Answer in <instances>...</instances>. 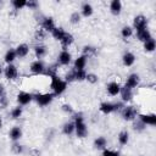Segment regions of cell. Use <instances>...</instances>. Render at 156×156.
Listing matches in <instances>:
<instances>
[{"instance_id":"cell-1","label":"cell","mask_w":156,"mask_h":156,"mask_svg":"<svg viewBox=\"0 0 156 156\" xmlns=\"http://www.w3.org/2000/svg\"><path fill=\"white\" fill-rule=\"evenodd\" d=\"M50 79H51L50 88H51V90H52V94H54L55 96H56V95H61V94L66 90V88H67V82H66L65 79H61L60 77H57V74L50 77Z\"/></svg>"},{"instance_id":"cell-2","label":"cell","mask_w":156,"mask_h":156,"mask_svg":"<svg viewBox=\"0 0 156 156\" xmlns=\"http://www.w3.org/2000/svg\"><path fill=\"white\" fill-rule=\"evenodd\" d=\"M74 132L77 134L78 138H84L87 136L88 134V129H87V126L84 123V118H83V115L82 113H77L74 115Z\"/></svg>"},{"instance_id":"cell-3","label":"cell","mask_w":156,"mask_h":156,"mask_svg":"<svg viewBox=\"0 0 156 156\" xmlns=\"http://www.w3.org/2000/svg\"><path fill=\"white\" fill-rule=\"evenodd\" d=\"M55 95L52 93H44V94H34L33 95V100L41 107L48 106L49 104H51V101L54 100Z\"/></svg>"},{"instance_id":"cell-4","label":"cell","mask_w":156,"mask_h":156,"mask_svg":"<svg viewBox=\"0 0 156 156\" xmlns=\"http://www.w3.org/2000/svg\"><path fill=\"white\" fill-rule=\"evenodd\" d=\"M122 107H124L122 102H107V101H106V102H101V104H100L99 110H100L102 113L108 115V113H112V112H115V111L121 110Z\"/></svg>"},{"instance_id":"cell-5","label":"cell","mask_w":156,"mask_h":156,"mask_svg":"<svg viewBox=\"0 0 156 156\" xmlns=\"http://www.w3.org/2000/svg\"><path fill=\"white\" fill-rule=\"evenodd\" d=\"M138 116V110L135 106H126L122 110V117L124 121H133Z\"/></svg>"},{"instance_id":"cell-6","label":"cell","mask_w":156,"mask_h":156,"mask_svg":"<svg viewBox=\"0 0 156 156\" xmlns=\"http://www.w3.org/2000/svg\"><path fill=\"white\" fill-rule=\"evenodd\" d=\"M29 69H30L32 74H37V76H39V74H45V69H46V67H45V65H44V62H43L41 60H35V61L32 62Z\"/></svg>"},{"instance_id":"cell-7","label":"cell","mask_w":156,"mask_h":156,"mask_svg":"<svg viewBox=\"0 0 156 156\" xmlns=\"http://www.w3.org/2000/svg\"><path fill=\"white\" fill-rule=\"evenodd\" d=\"M133 26L136 29V32H140L143 29H146L147 28V18L145 16H143V15H138V16L134 17Z\"/></svg>"},{"instance_id":"cell-8","label":"cell","mask_w":156,"mask_h":156,"mask_svg":"<svg viewBox=\"0 0 156 156\" xmlns=\"http://www.w3.org/2000/svg\"><path fill=\"white\" fill-rule=\"evenodd\" d=\"M4 74H5L6 79H9V80H13V79H16V78H17V76H18L17 67H16L15 65H12V63L7 65V66H6V68L4 69Z\"/></svg>"},{"instance_id":"cell-9","label":"cell","mask_w":156,"mask_h":156,"mask_svg":"<svg viewBox=\"0 0 156 156\" xmlns=\"http://www.w3.org/2000/svg\"><path fill=\"white\" fill-rule=\"evenodd\" d=\"M71 61H72V55L67 50H62L57 57V63H60L62 66H67L71 63Z\"/></svg>"},{"instance_id":"cell-10","label":"cell","mask_w":156,"mask_h":156,"mask_svg":"<svg viewBox=\"0 0 156 156\" xmlns=\"http://www.w3.org/2000/svg\"><path fill=\"white\" fill-rule=\"evenodd\" d=\"M32 100H33V94H30V93L21 91V93L17 95V101H18V104H20L21 106L28 105Z\"/></svg>"},{"instance_id":"cell-11","label":"cell","mask_w":156,"mask_h":156,"mask_svg":"<svg viewBox=\"0 0 156 156\" xmlns=\"http://www.w3.org/2000/svg\"><path fill=\"white\" fill-rule=\"evenodd\" d=\"M139 83H140V77L136 74V73H133V74H130L128 78H127V80H126V87H128L129 89H134V88H136L138 85H139Z\"/></svg>"},{"instance_id":"cell-12","label":"cell","mask_w":156,"mask_h":156,"mask_svg":"<svg viewBox=\"0 0 156 156\" xmlns=\"http://www.w3.org/2000/svg\"><path fill=\"white\" fill-rule=\"evenodd\" d=\"M139 121L143 122L145 126H155L156 124V115L155 113L139 115Z\"/></svg>"},{"instance_id":"cell-13","label":"cell","mask_w":156,"mask_h":156,"mask_svg":"<svg viewBox=\"0 0 156 156\" xmlns=\"http://www.w3.org/2000/svg\"><path fill=\"white\" fill-rule=\"evenodd\" d=\"M119 90H121V84L117 83V82H110L107 84V93L111 95V96H116L119 94Z\"/></svg>"},{"instance_id":"cell-14","label":"cell","mask_w":156,"mask_h":156,"mask_svg":"<svg viewBox=\"0 0 156 156\" xmlns=\"http://www.w3.org/2000/svg\"><path fill=\"white\" fill-rule=\"evenodd\" d=\"M110 11H111L112 15L118 16V15L121 13V11H122V2H121L119 0H113V1H111V4H110Z\"/></svg>"},{"instance_id":"cell-15","label":"cell","mask_w":156,"mask_h":156,"mask_svg":"<svg viewBox=\"0 0 156 156\" xmlns=\"http://www.w3.org/2000/svg\"><path fill=\"white\" fill-rule=\"evenodd\" d=\"M41 27H43V29H44V30H46V32H50V33H51L56 26H55V22H54V20H52L51 17H45V18H44V21L41 22Z\"/></svg>"},{"instance_id":"cell-16","label":"cell","mask_w":156,"mask_h":156,"mask_svg":"<svg viewBox=\"0 0 156 156\" xmlns=\"http://www.w3.org/2000/svg\"><path fill=\"white\" fill-rule=\"evenodd\" d=\"M15 51H16L17 57L22 58V57H26V56L28 55V52H29V46H28L27 44H20V45L15 49Z\"/></svg>"},{"instance_id":"cell-17","label":"cell","mask_w":156,"mask_h":156,"mask_svg":"<svg viewBox=\"0 0 156 156\" xmlns=\"http://www.w3.org/2000/svg\"><path fill=\"white\" fill-rule=\"evenodd\" d=\"M87 56L85 55H82L79 57H77L74 60V69L77 71H83L85 68V65H87Z\"/></svg>"},{"instance_id":"cell-18","label":"cell","mask_w":156,"mask_h":156,"mask_svg":"<svg viewBox=\"0 0 156 156\" xmlns=\"http://www.w3.org/2000/svg\"><path fill=\"white\" fill-rule=\"evenodd\" d=\"M119 94H121V98L123 101H130L132 98H133V91L132 89H129L128 87H121V90H119Z\"/></svg>"},{"instance_id":"cell-19","label":"cell","mask_w":156,"mask_h":156,"mask_svg":"<svg viewBox=\"0 0 156 156\" xmlns=\"http://www.w3.org/2000/svg\"><path fill=\"white\" fill-rule=\"evenodd\" d=\"M122 61H123V65H124V66L129 67V66H132V65L135 62V56H134L133 52L127 51V52L123 54V56H122Z\"/></svg>"},{"instance_id":"cell-20","label":"cell","mask_w":156,"mask_h":156,"mask_svg":"<svg viewBox=\"0 0 156 156\" xmlns=\"http://www.w3.org/2000/svg\"><path fill=\"white\" fill-rule=\"evenodd\" d=\"M136 37H138V39H139L140 41H143V43H145V41L152 39L151 33H150V30H149L147 28H146V29H143V30H140V32H136Z\"/></svg>"},{"instance_id":"cell-21","label":"cell","mask_w":156,"mask_h":156,"mask_svg":"<svg viewBox=\"0 0 156 156\" xmlns=\"http://www.w3.org/2000/svg\"><path fill=\"white\" fill-rule=\"evenodd\" d=\"M9 136H10V139H11V140H13V141L20 140V139H21V136H22V129H21L20 127H13V128L10 130Z\"/></svg>"},{"instance_id":"cell-22","label":"cell","mask_w":156,"mask_h":156,"mask_svg":"<svg viewBox=\"0 0 156 156\" xmlns=\"http://www.w3.org/2000/svg\"><path fill=\"white\" fill-rule=\"evenodd\" d=\"M73 40H74V38H73V35L71 34V33H68V32H66L65 34H63V37L61 38V40H60V43L62 44V46L63 48H67V46H69L72 43H73Z\"/></svg>"},{"instance_id":"cell-23","label":"cell","mask_w":156,"mask_h":156,"mask_svg":"<svg viewBox=\"0 0 156 156\" xmlns=\"http://www.w3.org/2000/svg\"><path fill=\"white\" fill-rule=\"evenodd\" d=\"M34 54H35V56H37L38 60L43 58V57L46 55V46H45V45H41V44L35 45V48H34Z\"/></svg>"},{"instance_id":"cell-24","label":"cell","mask_w":156,"mask_h":156,"mask_svg":"<svg viewBox=\"0 0 156 156\" xmlns=\"http://www.w3.org/2000/svg\"><path fill=\"white\" fill-rule=\"evenodd\" d=\"M16 57H17V55H16L15 49H10V50H7V51H6L4 60H5V62H6L7 65H10V63H12V62L15 61V58H16Z\"/></svg>"},{"instance_id":"cell-25","label":"cell","mask_w":156,"mask_h":156,"mask_svg":"<svg viewBox=\"0 0 156 156\" xmlns=\"http://www.w3.org/2000/svg\"><path fill=\"white\" fill-rule=\"evenodd\" d=\"M106 144H107V141H106V139L104 136H99V138H96L94 140V146L98 150H105Z\"/></svg>"},{"instance_id":"cell-26","label":"cell","mask_w":156,"mask_h":156,"mask_svg":"<svg viewBox=\"0 0 156 156\" xmlns=\"http://www.w3.org/2000/svg\"><path fill=\"white\" fill-rule=\"evenodd\" d=\"M65 33H66V30H65L62 27H55V28H54V30L51 32V35H52L56 40H58V41H60Z\"/></svg>"},{"instance_id":"cell-27","label":"cell","mask_w":156,"mask_h":156,"mask_svg":"<svg viewBox=\"0 0 156 156\" xmlns=\"http://www.w3.org/2000/svg\"><path fill=\"white\" fill-rule=\"evenodd\" d=\"M82 15H83L84 17L91 16V15H93V6H91L90 4H88V2H84V4L82 5Z\"/></svg>"},{"instance_id":"cell-28","label":"cell","mask_w":156,"mask_h":156,"mask_svg":"<svg viewBox=\"0 0 156 156\" xmlns=\"http://www.w3.org/2000/svg\"><path fill=\"white\" fill-rule=\"evenodd\" d=\"M62 132H63V134H66V135H71V134L74 132V123H73V122H67V123H65L63 127H62Z\"/></svg>"},{"instance_id":"cell-29","label":"cell","mask_w":156,"mask_h":156,"mask_svg":"<svg viewBox=\"0 0 156 156\" xmlns=\"http://www.w3.org/2000/svg\"><path fill=\"white\" fill-rule=\"evenodd\" d=\"M57 67H58V63H54V65L48 66L46 69H45V74L49 76V77L56 76V74H57Z\"/></svg>"},{"instance_id":"cell-30","label":"cell","mask_w":156,"mask_h":156,"mask_svg":"<svg viewBox=\"0 0 156 156\" xmlns=\"http://www.w3.org/2000/svg\"><path fill=\"white\" fill-rule=\"evenodd\" d=\"M118 141L121 145H126L128 141H129V134L127 130H122L119 134H118Z\"/></svg>"},{"instance_id":"cell-31","label":"cell","mask_w":156,"mask_h":156,"mask_svg":"<svg viewBox=\"0 0 156 156\" xmlns=\"http://www.w3.org/2000/svg\"><path fill=\"white\" fill-rule=\"evenodd\" d=\"M155 48H156V43H155L154 39H150V40L144 43V50L146 52H152L155 50Z\"/></svg>"},{"instance_id":"cell-32","label":"cell","mask_w":156,"mask_h":156,"mask_svg":"<svg viewBox=\"0 0 156 156\" xmlns=\"http://www.w3.org/2000/svg\"><path fill=\"white\" fill-rule=\"evenodd\" d=\"M132 34H133V28L129 27V26H126V27H123V28L121 29V35H122V38H124V39L132 37Z\"/></svg>"},{"instance_id":"cell-33","label":"cell","mask_w":156,"mask_h":156,"mask_svg":"<svg viewBox=\"0 0 156 156\" xmlns=\"http://www.w3.org/2000/svg\"><path fill=\"white\" fill-rule=\"evenodd\" d=\"M22 112H23L22 107H21V106H16V107H13V108L11 110V117H12L13 119H17V118H20V117L22 116Z\"/></svg>"},{"instance_id":"cell-34","label":"cell","mask_w":156,"mask_h":156,"mask_svg":"<svg viewBox=\"0 0 156 156\" xmlns=\"http://www.w3.org/2000/svg\"><path fill=\"white\" fill-rule=\"evenodd\" d=\"M11 4H12V6H13L15 10H21V9H23L26 6L27 1L26 0H12Z\"/></svg>"},{"instance_id":"cell-35","label":"cell","mask_w":156,"mask_h":156,"mask_svg":"<svg viewBox=\"0 0 156 156\" xmlns=\"http://www.w3.org/2000/svg\"><path fill=\"white\" fill-rule=\"evenodd\" d=\"M73 69H74V68H73ZM85 77H87V72H85L84 69H83V71H77V69H74V79H76V80H78V82L84 80Z\"/></svg>"},{"instance_id":"cell-36","label":"cell","mask_w":156,"mask_h":156,"mask_svg":"<svg viewBox=\"0 0 156 156\" xmlns=\"http://www.w3.org/2000/svg\"><path fill=\"white\" fill-rule=\"evenodd\" d=\"M96 52V49L94 48V46H90V45H85L84 48H83V55H85L87 57L89 56V55H94Z\"/></svg>"},{"instance_id":"cell-37","label":"cell","mask_w":156,"mask_h":156,"mask_svg":"<svg viewBox=\"0 0 156 156\" xmlns=\"http://www.w3.org/2000/svg\"><path fill=\"white\" fill-rule=\"evenodd\" d=\"M69 21H71V23H73V24H76V23H78L79 21H80V13L79 12H73L72 15H71V17H69Z\"/></svg>"},{"instance_id":"cell-38","label":"cell","mask_w":156,"mask_h":156,"mask_svg":"<svg viewBox=\"0 0 156 156\" xmlns=\"http://www.w3.org/2000/svg\"><path fill=\"white\" fill-rule=\"evenodd\" d=\"M85 79H87L89 83L94 84V83H96V82H98V76H96V74H94V73H87Z\"/></svg>"},{"instance_id":"cell-39","label":"cell","mask_w":156,"mask_h":156,"mask_svg":"<svg viewBox=\"0 0 156 156\" xmlns=\"http://www.w3.org/2000/svg\"><path fill=\"white\" fill-rule=\"evenodd\" d=\"M65 80L67 82V84H68V83H71V82H73V80H76V79H74V69L69 71V72L66 74V77H65Z\"/></svg>"},{"instance_id":"cell-40","label":"cell","mask_w":156,"mask_h":156,"mask_svg":"<svg viewBox=\"0 0 156 156\" xmlns=\"http://www.w3.org/2000/svg\"><path fill=\"white\" fill-rule=\"evenodd\" d=\"M101 156H119V152L118 151H113V150H107L105 149L102 151V155Z\"/></svg>"},{"instance_id":"cell-41","label":"cell","mask_w":156,"mask_h":156,"mask_svg":"<svg viewBox=\"0 0 156 156\" xmlns=\"http://www.w3.org/2000/svg\"><path fill=\"white\" fill-rule=\"evenodd\" d=\"M145 128H146V126H145L143 122H140V121H138V122L134 123V129L138 130V132H143Z\"/></svg>"},{"instance_id":"cell-42","label":"cell","mask_w":156,"mask_h":156,"mask_svg":"<svg viewBox=\"0 0 156 156\" xmlns=\"http://www.w3.org/2000/svg\"><path fill=\"white\" fill-rule=\"evenodd\" d=\"M45 38V30L44 29H38L35 32V39L37 40H43Z\"/></svg>"},{"instance_id":"cell-43","label":"cell","mask_w":156,"mask_h":156,"mask_svg":"<svg viewBox=\"0 0 156 156\" xmlns=\"http://www.w3.org/2000/svg\"><path fill=\"white\" fill-rule=\"evenodd\" d=\"M12 151H13L15 154H21V152L23 151V147H22V145L15 143V144L12 145Z\"/></svg>"},{"instance_id":"cell-44","label":"cell","mask_w":156,"mask_h":156,"mask_svg":"<svg viewBox=\"0 0 156 156\" xmlns=\"http://www.w3.org/2000/svg\"><path fill=\"white\" fill-rule=\"evenodd\" d=\"M62 111H65L66 113H69V115L73 113V108H72V106L68 105V104H63V105H62Z\"/></svg>"},{"instance_id":"cell-45","label":"cell","mask_w":156,"mask_h":156,"mask_svg":"<svg viewBox=\"0 0 156 156\" xmlns=\"http://www.w3.org/2000/svg\"><path fill=\"white\" fill-rule=\"evenodd\" d=\"M26 6H27V7H29V9H32V10H34V9H37V7H38V2H37V1H34V0H29V1H27Z\"/></svg>"},{"instance_id":"cell-46","label":"cell","mask_w":156,"mask_h":156,"mask_svg":"<svg viewBox=\"0 0 156 156\" xmlns=\"http://www.w3.org/2000/svg\"><path fill=\"white\" fill-rule=\"evenodd\" d=\"M7 98L6 96H4V98H1L0 99V108H5L6 106H7Z\"/></svg>"},{"instance_id":"cell-47","label":"cell","mask_w":156,"mask_h":156,"mask_svg":"<svg viewBox=\"0 0 156 156\" xmlns=\"http://www.w3.org/2000/svg\"><path fill=\"white\" fill-rule=\"evenodd\" d=\"M6 96V93H5V87L2 84H0V99Z\"/></svg>"},{"instance_id":"cell-48","label":"cell","mask_w":156,"mask_h":156,"mask_svg":"<svg viewBox=\"0 0 156 156\" xmlns=\"http://www.w3.org/2000/svg\"><path fill=\"white\" fill-rule=\"evenodd\" d=\"M2 72H4V69H2V66H1V65H0V74H1V73H2Z\"/></svg>"},{"instance_id":"cell-49","label":"cell","mask_w":156,"mask_h":156,"mask_svg":"<svg viewBox=\"0 0 156 156\" xmlns=\"http://www.w3.org/2000/svg\"><path fill=\"white\" fill-rule=\"evenodd\" d=\"M1 126H2V121H1V116H0V128H1Z\"/></svg>"}]
</instances>
